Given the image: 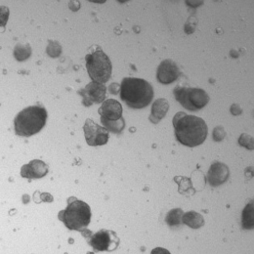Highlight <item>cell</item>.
Wrapping results in <instances>:
<instances>
[{"instance_id":"23","label":"cell","mask_w":254,"mask_h":254,"mask_svg":"<svg viewBox=\"0 0 254 254\" xmlns=\"http://www.w3.org/2000/svg\"><path fill=\"white\" fill-rule=\"evenodd\" d=\"M120 90H121V87H120L119 84H117V83L111 84V86H110V91H111V93H113V94H118Z\"/></svg>"},{"instance_id":"15","label":"cell","mask_w":254,"mask_h":254,"mask_svg":"<svg viewBox=\"0 0 254 254\" xmlns=\"http://www.w3.org/2000/svg\"><path fill=\"white\" fill-rule=\"evenodd\" d=\"M182 223L186 224L191 229H198L201 226H203L204 219L199 213H197L195 211H189V212L183 214Z\"/></svg>"},{"instance_id":"4","label":"cell","mask_w":254,"mask_h":254,"mask_svg":"<svg viewBox=\"0 0 254 254\" xmlns=\"http://www.w3.org/2000/svg\"><path fill=\"white\" fill-rule=\"evenodd\" d=\"M59 219L69 230L83 231L91 220L90 206L82 200L69 197L66 208L59 213Z\"/></svg>"},{"instance_id":"13","label":"cell","mask_w":254,"mask_h":254,"mask_svg":"<svg viewBox=\"0 0 254 254\" xmlns=\"http://www.w3.org/2000/svg\"><path fill=\"white\" fill-rule=\"evenodd\" d=\"M48 173V166L42 160L33 159L29 164H25L22 167L21 174L24 178L35 179L44 177Z\"/></svg>"},{"instance_id":"2","label":"cell","mask_w":254,"mask_h":254,"mask_svg":"<svg viewBox=\"0 0 254 254\" xmlns=\"http://www.w3.org/2000/svg\"><path fill=\"white\" fill-rule=\"evenodd\" d=\"M121 98L132 109H143L151 104L154 89L145 79L126 77L121 85Z\"/></svg>"},{"instance_id":"3","label":"cell","mask_w":254,"mask_h":254,"mask_svg":"<svg viewBox=\"0 0 254 254\" xmlns=\"http://www.w3.org/2000/svg\"><path fill=\"white\" fill-rule=\"evenodd\" d=\"M47 112L42 105L28 107L20 112L14 121L16 134L23 137H31L45 127Z\"/></svg>"},{"instance_id":"9","label":"cell","mask_w":254,"mask_h":254,"mask_svg":"<svg viewBox=\"0 0 254 254\" xmlns=\"http://www.w3.org/2000/svg\"><path fill=\"white\" fill-rule=\"evenodd\" d=\"M106 92L107 88L104 84L94 81L88 83L84 89L78 91V93L83 98L82 102L85 106L103 103L106 98Z\"/></svg>"},{"instance_id":"20","label":"cell","mask_w":254,"mask_h":254,"mask_svg":"<svg viewBox=\"0 0 254 254\" xmlns=\"http://www.w3.org/2000/svg\"><path fill=\"white\" fill-rule=\"evenodd\" d=\"M31 55V49L28 48L26 49V46H22V45H18L16 47V50H15V56L18 60L22 61V60H25L27 59L29 56Z\"/></svg>"},{"instance_id":"1","label":"cell","mask_w":254,"mask_h":254,"mask_svg":"<svg viewBox=\"0 0 254 254\" xmlns=\"http://www.w3.org/2000/svg\"><path fill=\"white\" fill-rule=\"evenodd\" d=\"M173 127L176 139L187 147H196L201 145L208 133L205 122L197 117L189 116L179 112L173 118Z\"/></svg>"},{"instance_id":"22","label":"cell","mask_w":254,"mask_h":254,"mask_svg":"<svg viewBox=\"0 0 254 254\" xmlns=\"http://www.w3.org/2000/svg\"><path fill=\"white\" fill-rule=\"evenodd\" d=\"M226 133H225V130L223 129L222 127H216L213 131V139L216 141V142H219L221 141L223 138L225 137Z\"/></svg>"},{"instance_id":"14","label":"cell","mask_w":254,"mask_h":254,"mask_svg":"<svg viewBox=\"0 0 254 254\" xmlns=\"http://www.w3.org/2000/svg\"><path fill=\"white\" fill-rule=\"evenodd\" d=\"M168 109H169V104L165 99L157 100L153 104L152 114L150 116V121L153 124H158L164 118V116L168 112Z\"/></svg>"},{"instance_id":"5","label":"cell","mask_w":254,"mask_h":254,"mask_svg":"<svg viewBox=\"0 0 254 254\" xmlns=\"http://www.w3.org/2000/svg\"><path fill=\"white\" fill-rule=\"evenodd\" d=\"M86 68L90 78L98 83H106L113 71V65L110 58L102 50H96L85 57Z\"/></svg>"},{"instance_id":"10","label":"cell","mask_w":254,"mask_h":254,"mask_svg":"<svg viewBox=\"0 0 254 254\" xmlns=\"http://www.w3.org/2000/svg\"><path fill=\"white\" fill-rule=\"evenodd\" d=\"M180 75V70L177 64L172 60H164L162 61L158 67L157 77L160 83L162 84H170L177 80Z\"/></svg>"},{"instance_id":"17","label":"cell","mask_w":254,"mask_h":254,"mask_svg":"<svg viewBox=\"0 0 254 254\" xmlns=\"http://www.w3.org/2000/svg\"><path fill=\"white\" fill-rule=\"evenodd\" d=\"M101 123L102 125L104 126V127L108 130V131H111L113 133H116V134H120L123 132V130L125 129L126 127V122L123 119H121L120 121H105V120H101Z\"/></svg>"},{"instance_id":"16","label":"cell","mask_w":254,"mask_h":254,"mask_svg":"<svg viewBox=\"0 0 254 254\" xmlns=\"http://www.w3.org/2000/svg\"><path fill=\"white\" fill-rule=\"evenodd\" d=\"M174 181L179 185V192L182 194L190 195L195 191L194 188L192 187V183L190 178L178 176L174 178Z\"/></svg>"},{"instance_id":"6","label":"cell","mask_w":254,"mask_h":254,"mask_svg":"<svg viewBox=\"0 0 254 254\" xmlns=\"http://www.w3.org/2000/svg\"><path fill=\"white\" fill-rule=\"evenodd\" d=\"M175 99L189 111H198L209 102L208 94L200 88H191L177 85L173 91Z\"/></svg>"},{"instance_id":"8","label":"cell","mask_w":254,"mask_h":254,"mask_svg":"<svg viewBox=\"0 0 254 254\" xmlns=\"http://www.w3.org/2000/svg\"><path fill=\"white\" fill-rule=\"evenodd\" d=\"M83 130L89 146H103L108 143L109 131L105 127L98 126L92 120H86Z\"/></svg>"},{"instance_id":"18","label":"cell","mask_w":254,"mask_h":254,"mask_svg":"<svg viewBox=\"0 0 254 254\" xmlns=\"http://www.w3.org/2000/svg\"><path fill=\"white\" fill-rule=\"evenodd\" d=\"M243 228L254 229V201L247 205L243 212Z\"/></svg>"},{"instance_id":"7","label":"cell","mask_w":254,"mask_h":254,"mask_svg":"<svg viewBox=\"0 0 254 254\" xmlns=\"http://www.w3.org/2000/svg\"><path fill=\"white\" fill-rule=\"evenodd\" d=\"M89 245L96 252H113L118 249L120 239L115 232L102 229L90 237Z\"/></svg>"},{"instance_id":"12","label":"cell","mask_w":254,"mask_h":254,"mask_svg":"<svg viewBox=\"0 0 254 254\" xmlns=\"http://www.w3.org/2000/svg\"><path fill=\"white\" fill-rule=\"evenodd\" d=\"M230 176V170L226 164L214 162L211 164L207 173V180L212 187H217L224 184Z\"/></svg>"},{"instance_id":"19","label":"cell","mask_w":254,"mask_h":254,"mask_svg":"<svg viewBox=\"0 0 254 254\" xmlns=\"http://www.w3.org/2000/svg\"><path fill=\"white\" fill-rule=\"evenodd\" d=\"M183 213H184L183 210L180 208L172 209L167 213L165 217V221L170 227H177L182 223Z\"/></svg>"},{"instance_id":"11","label":"cell","mask_w":254,"mask_h":254,"mask_svg":"<svg viewBox=\"0 0 254 254\" xmlns=\"http://www.w3.org/2000/svg\"><path fill=\"white\" fill-rule=\"evenodd\" d=\"M98 112L101 116V120L113 122L123 119V107L120 102L115 99H109L103 102Z\"/></svg>"},{"instance_id":"21","label":"cell","mask_w":254,"mask_h":254,"mask_svg":"<svg viewBox=\"0 0 254 254\" xmlns=\"http://www.w3.org/2000/svg\"><path fill=\"white\" fill-rule=\"evenodd\" d=\"M239 142L242 146H244L250 150L254 149V138L248 134H243L241 136V138L239 139Z\"/></svg>"}]
</instances>
